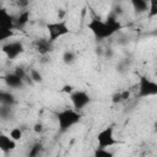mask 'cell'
I'll return each instance as SVG.
<instances>
[{"mask_svg": "<svg viewBox=\"0 0 157 157\" xmlns=\"http://www.w3.org/2000/svg\"><path fill=\"white\" fill-rule=\"evenodd\" d=\"M87 28L92 32L96 39L102 40L112 37L114 33L120 31L123 28V25L118 20L117 15L110 13L107 16L105 21H102L101 18H91V21L87 23Z\"/></svg>", "mask_w": 157, "mask_h": 157, "instance_id": "obj_1", "label": "cell"}, {"mask_svg": "<svg viewBox=\"0 0 157 157\" xmlns=\"http://www.w3.org/2000/svg\"><path fill=\"white\" fill-rule=\"evenodd\" d=\"M55 117H56L59 131L66 132L69 129H71L74 125H76L81 120L82 114L74 108H65V109L58 112L55 114Z\"/></svg>", "mask_w": 157, "mask_h": 157, "instance_id": "obj_2", "label": "cell"}, {"mask_svg": "<svg viewBox=\"0 0 157 157\" xmlns=\"http://www.w3.org/2000/svg\"><path fill=\"white\" fill-rule=\"evenodd\" d=\"M45 28L48 31V39L52 43H54L60 37H64V36H66V34H69L71 32L65 20H59V21L49 22V23H47Z\"/></svg>", "mask_w": 157, "mask_h": 157, "instance_id": "obj_3", "label": "cell"}, {"mask_svg": "<svg viewBox=\"0 0 157 157\" xmlns=\"http://www.w3.org/2000/svg\"><path fill=\"white\" fill-rule=\"evenodd\" d=\"M152 96H157V82L145 75H141L139 77L137 97L147 98V97H152Z\"/></svg>", "mask_w": 157, "mask_h": 157, "instance_id": "obj_4", "label": "cell"}, {"mask_svg": "<svg viewBox=\"0 0 157 157\" xmlns=\"http://www.w3.org/2000/svg\"><path fill=\"white\" fill-rule=\"evenodd\" d=\"M96 140H97V147H99V148H108V147H112L114 145L120 144L115 139V136H114V129L112 126H107V128L102 129L97 134Z\"/></svg>", "mask_w": 157, "mask_h": 157, "instance_id": "obj_5", "label": "cell"}, {"mask_svg": "<svg viewBox=\"0 0 157 157\" xmlns=\"http://www.w3.org/2000/svg\"><path fill=\"white\" fill-rule=\"evenodd\" d=\"M70 101L72 103L74 109H76L77 112H80V110H82L85 107H87L91 103V96L86 91L75 90L70 94Z\"/></svg>", "mask_w": 157, "mask_h": 157, "instance_id": "obj_6", "label": "cell"}, {"mask_svg": "<svg viewBox=\"0 0 157 157\" xmlns=\"http://www.w3.org/2000/svg\"><path fill=\"white\" fill-rule=\"evenodd\" d=\"M2 49V53L11 60L18 58L23 52H25V47L22 44V42L20 40H11V42H7L5 44H2L1 47Z\"/></svg>", "mask_w": 157, "mask_h": 157, "instance_id": "obj_7", "label": "cell"}, {"mask_svg": "<svg viewBox=\"0 0 157 157\" xmlns=\"http://www.w3.org/2000/svg\"><path fill=\"white\" fill-rule=\"evenodd\" d=\"M33 49L39 55H47L53 50V43L48 38H37L33 40Z\"/></svg>", "mask_w": 157, "mask_h": 157, "instance_id": "obj_8", "label": "cell"}, {"mask_svg": "<svg viewBox=\"0 0 157 157\" xmlns=\"http://www.w3.org/2000/svg\"><path fill=\"white\" fill-rule=\"evenodd\" d=\"M4 81L6 83V86L9 88H12V90H21L25 87V81L22 78H20L15 72H10L7 75L4 76Z\"/></svg>", "mask_w": 157, "mask_h": 157, "instance_id": "obj_9", "label": "cell"}, {"mask_svg": "<svg viewBox=\"0 0 157 157\" xmlns=\"http://www.w3.org/2000/svg\"><path fill=\"white\" fill-rule=\"evenodd\" d=\"M15 22H16V17L10 15L6 11V9H0V28L15 29Z\"/></svg>", "mask_w": 157, "mask_h": 157, "instance_id": "obj_10", "label": "cell"}, {"mask_svg": "<svg viewBox=\"0 0 157 157\" xmlns=\"http://www.w3.org/2000/svg\"><path fill=\"white\" fill-rule=\"evenodd\" d=\"M0 148L4 153H9L16 148V141L12 140L9 135L1 134L0 135Z\"/></svg>", "mask_w": 157, "mask_h": 157, "instance_id": "obj_11", "label": "cell"}, {"mask_svg": "<svg viewBox=\"0 0 157 157\" xmlns=\"http://www.w3.org/2000/svg\"><path fill=\"white\" fill-rule=\"evenodd\" d=\"M29 16H31V13H29L28 10H23V11H21L20 15L16 17L15 28H22V27H25V26L28 23V21H29Z\"/></svg>", "mask_w": 157, "mask_h": 157, "instance_id": "obj_12", "label": "cell"}, {"mask_svg": "<svg viewBox=\"0 0 157 157\" xmlns=\"http://www.w3.org/2000/svg\"><path fill=\"white\" fill-rule=\"evenodd\" d=\"M0 101H1L2 105H9V107H12L16 103V98L10 91H1L0 92Z\"/></svg>", "mask_w": 157, "mask_h": 157, "instance_id": "obj_13", "label": "cell"}, {"mask_svg": "<svg viewBox=\"0 0 157 157\" xmlns=\"http://www.w3.org/2000/svg\"><path fill=\"white\" fill-rule=\"evenodd\" d=\"M131 6L136 13H144L148 11V1L146 0H132Z\"/></svg>", "mask_w": 157, "mask_h": 157, "instance_id": "obj_14", "label": "cell"}, {"mask_svg": "<svg viewBox=\"0 0 157 157\" xmlns=\"http://www.w3.org/2000/svg\"><path fill=\"white\" fill-rule=\"evenodd\" d=\"M130 97V91L129 90H123V91H118L112 96V102L113 103H121L124 101H126Z\"/></svg>", "mask_w": 157, "mask_h": 157, "instance_id": "obj_15", "label": "cell"}, {"mask_svg": "<svg viewBox=\"0 0 157 157\" xmlns=\"http://www.w3.org/2000/svg\"><path fill=\"white\" fill-rule=\"evenodd\" d=\"M61 59H63L64 64L71 65V64H74V63L76 61V54H75L72 50H65V52L63 53Z\"/></svg>", "mask_w": 157, "mask_h": 157, "instance_id": "obj_16", "label": "cell"}, {"mask_svg": "<svg viewBox=\"0 0 157 157\" xmlns=\"http://www.w3.org/2000/svg\"><path fill=\"white\" fill-rule=\"evenodd\" d=\"M157 16V0H150L148 1V11H147V18L151 20Z\"/></svg>", "mask_w": 157, "mask_h": 157, "instance_id": "obj_17", "label": "cell"}, {"mask_svg": "<svg viewBox=\"0 0 157 157\" xmlns=\"http://www.w3.org/2000/svg\"><path fill=\"white\" fill-rule=\"evenodd\" d=\"M43 150V145L40 142H36L34 145H32V147L28 151V157H38L39 153Z\"/></svg>", "mask_w": 157, "mask_h": 157, "instance_id": "obj_18", "label": "cell"}, {"mask_svg": "<svg viewBox=\"0 0 157 157\" xmlns=\"http://www.w3.org/2000/svg\"><path fill=\"white\" fill-rule=\"evenodd\" d=\"M93 157H114V153L110 152L107 148H99V147H97L93 151Z\"/></svg>", "mask_w": 157, "mask_h": 157, "instance_id": "obj_19", "label": "cell"}, {"mask_svg": "<svg viewBox=\"0 0 157 157\" xmlns=\"http://www.w3.org/2000/svg\"><path fill=\"white\" fill-rule=\"evenodd\" d=\"M29 76H31L32 81H33L34 83H42V82H43V76H42V74H40L38 70H36V69H31V70H29Z\"/></svg>", "mask_w": 157, "mask_h": 157, "instance_id": "obj_20", "label": "cell"}, {"mask_svg": "<svg viewBox=\"0 0 157 157\" xmlns=\"http://www.w3.org/2000/svg\"><path fill=\"white\" fill-rule=\"evenodd\" d=\"M15 34L13 29H9V28H0V40H6V39H10L12 38Z\"/></svg>", "mask_w": 157, "mask_h": 157, "instance_id": "obj_21", "label": "cell"}, {"mask_svg": "<svg viewBox=\"0 0 157 157\" xmlns=\"http://www.w3.org/2000/svg\"><path fill=\"white\" fill-rule=\"evenodd\" d=\"M9 136H10L12 140H15V141L17 142V141H20V140L22 139L23 132H22V130H21L20 128H13V129H11V130H10Z\"/></svg>", "mask_w": 157, "mask_h": 157, "instance_id": "obj_22", "label": "cell"}, {"mask_svg": "<svg viewBox=\"0 0 157 157\" xmlns=\"http://www.w3.org/2000/svg\"><path fill=\"white\" fill-rule=\"evenodd\" d=\"M13 72H15L20 78H22L23 81H25V78H26V77H27V75H28V74L26 72V70H25L22 66H16V67H15V70H13Z\"/></svg>", "mask_w": 157, "mask_h": 157, "instance_id": "obj_23", "label": "cell"}, {"mask_svg": "<svg viewBox=\"0 0 157 157\" xmlns=\"http://www.w3.org/2000/svg\"><path fill=\"white\" fill-rule=\"evenodd\" d=\"M10 110H11V107L9 105H1L0 108V115L2 119H7L10 118Z\"/></svg>", "mask_w": 157, "mask_h": 157, "instance_id": "obj_24", "label": "cell"}, {"mask_svg": "<svg viewBox=\"0 0 157 157\" xmlns=\"http://www.w3.org/2000/svg\"><path fill=\"white\" fill-rule=\"evenodd\" d=\"M43 130H44V126H43L42 123H36V124L33 125V131H34L36 134H42Z\"/></svg>", "mask_w": 157, "mask_h": 157, "instance_id": "obj_25", "label": "cell"}, {"mask_svg": "<svg viewBox=\"0 0 157 157\" xmlns=\"http://www.w3.org/2000/svg\"><path fill=\"white\" fill-rule=\"evenodd\" d=\"M74 91H75V90H74V87H72L71 85H64L63 88H61V92L67 93V94H71Z\"/></svg>", "mask_w": 157, "mask_h": 157, "instance_id": "obj_26", "label": "cell"}, {"mask_svg": "<svg viewBox=\"0 0 157 157\" xmlns=\"http://www.w3.org/2000/svg\"><path fill=\"white\" fill-rule=\"evenodd\" d=\"M113 50H112V48H107V49H104V53H103V55L105 56V58H112L113 56Z\"/></svg>", "mask_w": 157, "mask_h": 157, "instance_id": "obj_27", "label": "cell"}, {"mask_svg": "<svg viewBox=\"0 0 157 157\" xmlns=\"http://www.w3.org/2000/svg\"><path fill=\"white\" fill-rule=\"evenodd\" d=\"M16 5H17L18 7H26V6L28 5V1H17Z\"/></svg>", "mask_w": 157, "mask_h": 157, "instance_id": "obj_28", "label": "cell"}, {"mask_svg": "<svg viewBox=\"0 0 157 157\" xmlns=\"http://www.w3.org/2000/svg\"><path fill=\"white\" fill-rule=\"evenodd\" d=\"M56 157H59V156H56Z\"/></svg>", "mask_w": 157, "mask_h": 157, "instance_id": "obj_29", "label": "cell"}]
</instances>
